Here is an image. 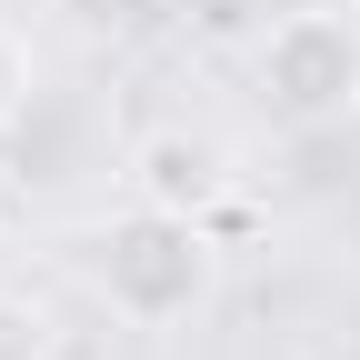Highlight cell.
Here are the masks:
<instances>
[{
    "instance_id": "3",
    "label": "cell",
    "mask_w": 360,
    "mask_h": 360,
    "mask_svg": "<svg viewBox=\"0 0 360 360\" xmlns=\"http://www.w3.org/2000/svg\"><path fill=\"white\" fill-rule=\"evenodd\" d=\"M120 180H130V200H150V210L220 220V210H231V191H240V160H231V141H210V130L160 120V130H141V141H130Z\"/></svg>"
},
{
    "instance_id": "4",
    "label": "cell",
    "mask_w": 360,
    "mask_h": 360,
    "mask_svg": "<svg viewBox=\"0 0 360 360\" xmlns=\"http://www.w3.org/2000/svg\"><path fill=\"white\" fill-rule=\"evenodd\" d=\"M30 101H40V60H30V40L0 20V130H20Z\"/></svg>"
},
{
    "instance_id": "1",
    "label": "cell",
    "mask_w": 360,
    "mask_h": 360,
    "mask_svg": "<svg viewBox=\"0 0 360 360\" xmlns=\"http://www.w3.org/2000/svg\"><path fill=\"white\" fill-rule=\"evenodd\" d=\"M70 281L101 300L120 330H180L220 290V240H210V220L130 200V210H101V220L70 231Z\"/></svg>"
},
{
    "instance_id": "2",
    "label": "cell",
    "mask_w": 360,
    "mask_h": 360,
    "mask_svg": "<svg viewBox=\"0 0 360 360\" xmlns=\"http://www.w3.org/2000/svg\"><path fill=\"white\" fill-rule=\"evenodd\" d=\"M250 80H260V110L281 130H321V120H350L360 101V30L340 11H281L250 51Z\"/></svg>"
}]
</instances>
